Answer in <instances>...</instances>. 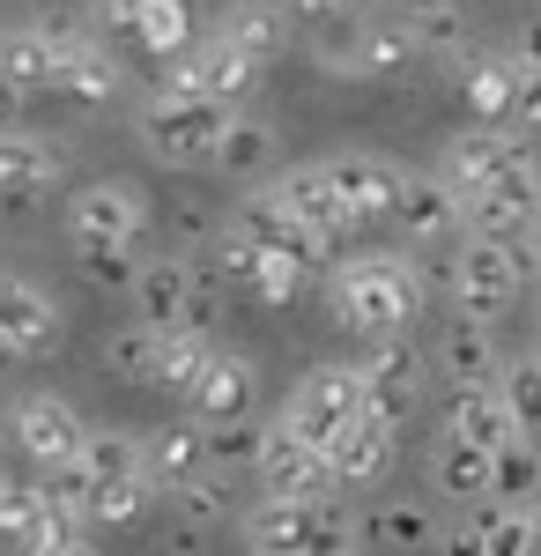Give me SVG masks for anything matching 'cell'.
Masks as SVG:
<instances>
[{"instance_id": "6da1fadb", "label": "cell", "mask_w": 541, "mask_h": 556, "mask_svg": "<svg viewBox=\"0 0 541 556\" xmlns=\"http://www.w3.org/2000/svg\"><path fill=\"white\" fill-rule=\"evenodd\" d=\"M423 312V282L401 253H364V260H341L327 282V319L349 327L356 342H393L408 334Z\"/></svg>"}, {"instance_id": "7a4b0ae2", "label": "cell", "mask_w": 541, "mask_h": 556, "mask_svg": "<svg viewBox=\"0 0 541 556\" xmlns=\"http://www.w3.org/2000/svg\"><path fill=\"white\" fill-rule=\"evenodd\" d=\"M364 519L341 497H260L246 513L252 556H349Z\"/></svg>"}, {"instance_id": "3957f363", "label": "cell", "mask_w": 541, "mask_h": 556, "mask_svg": "<svg viewBox=\"0 0 541 556\" xmlns=\"http://www.w3.org/2000/svg\"><path fill=\"white\" fill-rule=\"evenodd\" d=\"M223 127H230V112H223V104L156 89V97L141 104V127H134V134H141V149H149L156 164H171V172H209Z\"/></svg>"}, {"instance_id": "277c9868", "label": "cell", "mask_w": 541, "mask_h": 556, "mask_svg": "<svg viewBox=\"0 0 541 556\" xmlns=\"http://www.w3.org/2000/svg\"><path fill=\"white\" fill-rule=\"evenodd\" d=\"M438 178L453 193H482V186H512V178H541V141L512 127H460L438 156Z\"/></svg>"}, {"instance_id": "5b68a950", "label": "cell", "mask_w": 541, "mask_h": 556, "mask_svg": "<svg viewBox=\"0 0 541 556\" xmlns=\"http://www.w3.org/2000/svg\"><path fill=\"white\" fill-rule=\"evenodd\" d=\"M527 290V245H490V238H467L453 253V298H460V319H482L498 327L504 304H519Z\"/></svg>"}, {"instance_id": "8992f818", "label": "cell", "mask_w": 541, "mask_h": 556, "mask_svg": "<svg viewBox=\"0 0 541 556\" xmlns=\"http://www.w3.org/2000/svg\"><path fill=\"white\" fill-rule=\"evenodd\" d=\"M356 386H364V416L386 430H408L423 416V356L408 334L393 342H364V364H356Z\"/></svg>"}, {"instance_id": "52a82bcc", "label": "cell", "mask_w": 541, "mask_h": 556, "mask_svg": "<svg viewBox=\"0 0 541 556\" xmlns=\"http://www.w3.org/2000/svg\"><path fill=\"white\" fill-rule=\"evenodd\" d=\"M364 416V386H356V364H327V371H304V379L290 386V401H282V416L275 424L290 430V438H304V445H319L327 453L334 430H349Z\"/></svg>"}, {"instance_id": "ba28073f", "label": "cell", "mask_w": 541, "mask_h": 556, "mask_svg": "<svg viewBox=\"0 0 541 556\" xmlns=\"http://www.w3.org/2000/svg\"><path fill=\"white\" fill-rule=\"evenodd\" d=\"M267 83V67L260 60H246V52H230L223 38H209V45H186L178 60L164 67V89L171 97H209V104H246L252 89Z\"/></svg>"}, {"instance_id": "9c48e42d", "label": "cell", "mask_w": 541, "mask_h": 556, "mask_svg": "<svg viewBox=\"0 0 541 556\" xmlns=\"http://www.w3.org/2000/svg\"><path fill=\"white\" fill-rule=\"evenodd\" d=\"M319 172H327L334 201L349 208V223H386L393 201H401V186H408V164H393L386 149H341Z\"/></svg>"}, {"instance_id": "30bf717a", "label": "cell", "mask_w": 541, "mask_h": 556, "mask_svg": "<svg viewBox=\"0 0 541 556\" xmlns=\"http://www.w3.org/2000/svg\"><path fill=\"white\" fill-rule=\"evenodd\" d=\"M52 38V89H67L75 104H112L126 83V67L112 60V45H97L83 23H38Z\"/></svg>"}, {"instance_id": "8fae6325", "label": "cell", "mask_w": 541, "mask_h": 556, "mask_svg": "<svg viewBox=\"0 0 541 556\" xmlns=\"http://www.w3.org/2000/svg\"><path fill=\"white\" fill-rule=\"evenodd\" d=\"M141 230H149V201L126 178H97L67 201V238L75 245H141Z\"/></svg>"}, {"instance_id": "7c38bea8", "label": "cell", "mask_w": 541, "mask_h": 556, "mask_svg": "<svg viewBox=\"0 0 541 556\" xmlns=\"http://www.w3.org/2000/svg\"><path fill=\"white\" fill-rule=\"evenodd\" d=\"M83 430L89 424L75 416V401H60V393H15V401H8V438H15V445H23L45 475L75 460Z\"/></svg>"}, {"instance_id": "4fadbf2b", "label": "cell", "mask_w": 541, "mask_h": 556, "mask_svg": "<svg viewBox=\"0 0 541 556\" xmlns=\"http://www.w3.org/2000/svg\"><path fill=\"white\" fill-rule=\"evenodd\" d=\"M334 75H364V83H401L408 67H423L416 38H408V23L401 15H364L349 38L327 52Z\"/></svg>"}, {"instance_id": "5bb4252c", "label": "cell", "mask_w": 541, "mask_h": 556, "mask_svg": "<svg viewBox=\"0 0 541 556\" xmlns=\"http://www.w3.org/2000/svg\"><path fill=\"white\" fill-rule=\"evenodd\" d=\"M252 468H260V482H267V497H341L334 475H327V453L304 445V438H290L282 424H260Z\"/></svg>"}, {"instance_id": "9a60e30c", "label": "cell", "mask_w": 541, "mask_h": 556, "mask_svg": "<svg viewBox=\"0 0 541 556\" xmlns=\"http://www.w3.org/2000/svg\"><path fill=\"white\" fill-rule=\"evenodd\" d=\"M460 223H467V238H490V245L534 238L541 230V178H512V186L460 193Z\"/></svg>"}, {"instance_id": "2e32d148", "label": "cell", "mask_w": 541, "mask_h": 556, "mask_svg": "<svg viewBox=\"0 0 541 556\" xmlns=\"http://www.w3.org/2000/svg\"><path fill=\"white\" fill-rule=\"evenodd\" d=\"M252 393H260V364H252L246 349H215L209 371H201L193 393H186V416H193L201 430H209V424H246Z\"/></svg>"}, {"instance_id": "e0dca14e", "label": "cell", "mask_w": 541, "mask_h": 556, "mask_svg": "<svg viewBox=\"0 0 541 556\" xmlns=\"http://www.w3.org/2000/svg\"><path fill=\"white\" fill-rule=\"evenodd\" d=\"M267 193H275V201H282V215H290L297 230H312L327 253L349 238V230H356V223H349V208L334 201V186H327V172H319V164H290V172H275V186H267Z\"/></svg>"}, {"instance_id": "ac0fdd59", "label": "cell", "mask_w": 541, "mask_h": 556, "mask_svg": "<svg viewBox=\"0 0 541 556\" xmlns=\"http://www.w3.org/2000/svg\"><path fill=\"white\" fill-rule=\"evenodd\" d=\"M134 327H149V334H178L186 327V312H193V260H141V275H134Z\"/></svg>"}, {"instance_id": "d6986e66", "label": "cell", "mask_w": 541, "mask_h": 556, "mask_svg": "<svg viewBox=\"0 0 541 556\" xmlns=\"http://www.w3.org/2000/svg\"><path fill=\"white\" fill-rule=\"evenodd\" d=\"M230 230H238V238H246L252 253L297 260V267H304V275H312V267H319V260H327V245H319V238H312V230H297L290 215H282V201H275V193H267V186H260V193H246V201H238V215H230Z\"/></svg>"}, {"instance_id": "ffe728a7", "label": "cell", "mask_w": 541, "mask_h": 556, "mask_svg": "<svg viewBox=\"0 0 541 556\" xmlns=\"http://www.w3.org/2000/svg\"><path fill=\"white\" fill-rule=\"evenodd\" d=\"M445 438H453V445H475V453H490V460H498L504 445H519L527 430H519V416L504 408L498 386H453V401H445Z\"/></svg>"}, {"instance_id": "44dd1931", "label": "cell", "mask_w": 541, "mask_h": 556, "mask_svg": "<svg viewBox=\"0 0 541 556\" xmlns=\"http://www.w3.org/2000/svg\"><path fill=\"white\" fill-rule=\"evenodd\" d=\"M67 172L60 141H45L30 127H0V201H45Z\"/></svg>"}, {"instance_id": "7402d4cb", "label": "cell", "mask_w": 541, "mask_h": 556, "mask_svg": "<svg viewBox=\"0 0 541 556\" xmlns=\"http://www.w3.org/2000/svg\"><path fill=\"white\" fill-rule=\"evenodd\" d=\"M393 453H401V430H386V424H372V416H356L349 430H334V438H327V475H334V490L386 482V475H393Z\"/></svg>"}, {"instance_id": "603a6c76", "label": "cell", "mask_w": 541, "mask_h": 556, "mask_svg": "<svg viewBox=\"0 0 541 556\" xmlns=\"http://www.w3.org/2000/svg\"><path fill=\"white\" fill-rule=\"evenodd\" d=\"M0 342L15 356L60 349V304L45 298L38 282H23V275H0Z\"/></svg>"}, {"instance_id": "cb8c5ba5", "label": "cell", "mask_w": 541, "mask_h": 556, "mask_svg": "<svg viewBox=\"0 0 541 556\" xmlns=\"http://www.w3.org/2000/svg\"><path fill=\"white\" fill-rule=\"evenodd\" d=\"M193 475H209V430L193 424V416L141 438V482H149V490H178V482H193Z\"/></svg>"}, {"instance_id": "d4e9b609", "label": "cell", "mask_w": 541, "mask_h": 556, "mask_svg": "<svg viewBox=\"0 0 541 556\" xmlns=\"http://www.w3.org/2000/svg\"><path fill=\"white\" fill-rule=\"evenodd\" d=\"M215 38L267 67V60H282V45H290V15H282L275 0H230L223 23H215Z\"/></svg>"}, {"instance_id": "484cf974", "label": "cell", "mask_w": 541, "mask_h": 556, "mask_svg": "<svg viewBox=\"0 0 541 556\" xmlns=\"http://www.w3.org/2000/svg\"><path fill=\"white\" fill-rule=\"evenodd\" d=\"M498 342H490V327L482 319H453V327H438V371L453 386H498Z\"/></svg>"}, {"instance_id": "4316f807", "label": "cell", "mask_w": 541, "mask_h": 556, "mask_svg": "<svg viewBox=\"0 0 541 556\" xmlns=\"http://www.w3.org/2000/svg\"><path fill=\"white\" fill-rule=\"evenodd\" d=\"M512 89H519L512 52H475L467 75H460V97H467L475 127H512Z\"/></svg>"}, {"instance_id": "83f0119b", "label": "cell", "mask_w": 541, "mask_h": 556, "mask_svg": "<svg viewBox=\"0 0 541 556\" xmlns=\"http://www.w3.org/2000/svg\"><path fill=\"white\" fill-rule=\"evenodd\" d=\"M393 223L408 238H445V230H460V193L438 172H408L401 201H393Z\"/></svg>"}, {"instance_id": "f1b7e54d", "label": "cell", "mask_w": 541, "mask_h": 556, "mask_svg": "<svg viewBox=\"0 0 541 556\" xmlns=\"http://www.w3.org/2000/svg\"><path fill=\"white\" fill-rule=\"evenodd\" d=\"M275 149H282V134L267 127V119H252V112H230V127H223V141H215V156H209V172L260 178L267 164H275Z\"/></svg>"}, {"instance_id": "f546056e", "label": "cell", "mask_w": 541, "mask_h": 556, "mask_svg": "<svg viewBox=\"0 0 541 556\" xmlns=\"http://www.w3.org/2000/svg\"><path fill=\"white\" fill-rule=\"evenodd\" d=\"M401 23H408L416 52H430V60H467V38H475V23H467V8H460V0H416Z\"/></svg>"}, {"instance_id": "4dcf8cb0", "label": "cell", "mask_w": 541, "mask_h": 556, "mask_svg": "<svg viewBox=\"0 0 541 556\" xmlns=\"http://www.w3.org/2000/svg\"><path fill=\"white\" fill-rule=\"evenodd\" d=\"M0 75L23 89H52V38L38 23H0Z\"/></svg>"}, {"instance_id": "1f68e13d", "label": "cell", "mask_w": 541, "mask_h": 556, "mask_svg": "<svg viewBox=\"0 0 541 556\" xmlns=\"http://www.w3.org/2000/svg\"><path fill=\"white\" fill-rule=\"evenodd\" d=\"M67 468L83 475L89 490L97 482H126V475H141V438H126V430H83V445H75Z\"/></svg>"}, {"instance_id": "d6a6232c", "label": "cell", "mask_w": 541, "mask_h": 556, "mask_svg": "<svg viewBox=\"0 0 541 556\" xmlns=\"http://www.w3.org/2000/svg\"><path fill=\"white\" fill-rule=\"evenodd\" d=\"M126 38L141 52H156V60H178L193 45V8L186 0H134V30Z\"/></svg>"}, {"instance_id": "836d02e7", "label": "cell", "mask_w": 541, "mask_h": 556, "mask_svg": "<svg viewBox=\"0 0 541 556\" xmlns=\"http://www.w3.org/2000/svg\"><path fill=\"white\" fill-rule=\"evenodd\" d=\"M209 356H215V334H193V327H178V334H156V379H149V386L193 393V379L209 371Z\"/></svg>"}, {"instance_id": "e575fe53", "label": "cell", "mask_w": 541, "mask_h": 556, "mask_svg": "<svg viewBox=\"0 0 541 556\" xmlns=\"http://www.w3.org/2000/svg\"><path fill=\"white\" fill-rule=\"evenodd\" d=\"M438 482H445V497H460V505H482L490 497V453L438 438Z\"/></svg>"}, {"instance_id": "d590c367", "label": "cell", "mask_w": 541, "mask_h": 556, "mask_svg": "<svg viewBox=\"0 0 541 556\" xmlns=\"http://www.w3.org/2000/svg\"><path fill=\"white\" fill-rule=\"evenodd\" d=\"M171 505H178V519L201 534V527H215V519H230V475H193V482H178L171 490Z\"/></svg>"}, {"instance_id": "8d00e7d4", "label": "cell", "mask_w": 541, "mask_h": 556, "mask_svg": "<svg viewBox=\"0 0 541 556\" xmlns=\"http://www.w3.org/2000/svg\"><path fill=\"white\" fill-rule=\"evenodd\" d=\"M498 393H504V408L519 416V430L534 438V424H541V364L534 356H504L498 364Z\"/></svg>"}, {"instance_id": "74e56055", "label": "cell", "mask_w": 541, "mask_h": 556, "mask_svg": "<svg viewBox=\"0 0 541 556\" xmlns=\"http://www.w3.org/2000/svg\"><path fill=\"white\" fill-rule=\"evenodd\" d=\"M104 371H112V379L149 386V379H156V334H149V327H119V334L104 342Z\"/></svg>"}, {"instance_id": "f35d334b", "label": "cell", "mask_w": 541, "mask_h": 556, "mask_svg": "<svg viewBox=\"0 0 541 556\" xmlns=\"http://www.w3.org/2000/svg\"><path fill=\"white\" fill-rule=\"evenodd\" d=\"M38 519H45V490H38V482L0 475V542H30Z\"/></svg>"}, {"instance_id": "ab89813d", "label": "cell", "mask_w": 541, "mask_h": 556, "mask_svg": "<svg viewBox=\"0 0 541 556\" xmlns=\"http://www.w3.org/2000/svg\"><path fill=\"white\" fill-rule=\"evenodd\" d=\"M141 513H149V482H141V475L89 490V527H126V519H141Z\"/></svg>"}, {"instance_id": "60d3db41", "label": "cell", "mask_w": 541, "mask_h": 556, "mask_svg": "<svg viewBox=\"0 0 541 556\" xmlns=\"http://www.w3.org/2000/svg\"><path fill=\"white\" fill-rule=\"evenodd\" d=\"M527 490H541V453H534V438L504 445L498 460H490V497H527Z\"/></svg>"}, {"instance_id": "b9f144b4", "label": "cell", "mask_w": 541, "mask_h": 556, "mask_svg": "<svg viewBox=\"0 0 541 556\" xmlns=\"http://www.w3.org/2000/svg\"><path fill=\"white\" fill-rule=\"evenodd\" d=\"M304 282H312V275H304L297 260H275V253H260V267L246 275V290L260 304H297V298H304Z\"/></svg>"}, {"instance_id": "7bdbcfd3", "label": "cell", "mask_w": 541, "mask_h": 556, "mask_svg": "<svg viewBox=\"0 0 541 556\" xmlns=\"http://www.w3.org/2000/svg\"><path fill=\"white\" fill-rule=\"evenodd\" d=\"M75 253H83V275L97 290H134V275H141L134 245H75Z\"/></svg>"}, {"instance_id": "ee69618b", "label": "cell", "mask_w": 541, "mask_h": 556, "mask_svg": "<svg viewBox=\"0 0 541 556\" xmlns=\"http://www.w3.org/2000/svg\"><path fill=\"white\" fill-rule=\"evenodd\" d=\"M438 527H430V513L423 505H378L372 513V542H393V549H423Z\"/></svg>"}, {"instance_id": "f6af8a7d", "label": "cell", "mask_w": 541, "mask_h": 556, "mask_svg": "<svg viewBox=\"0 0 541 556\" xmlns=\"http://www.w3.org/2000/svg\"><path fill=\"white\" fill-rule=\"evenodd\" d=\"M252 453H260V424H209V468L215 475H230V468H246Z\"/></svg>"}, {"instance_id": "bcb514c9", "label": "cell", "mask_w": 541, "mask_h": 556, "mask_svg": "<svg viewBox=\"0 0 541 556\" xmlns=\"http://www.w3.org/2000/svg\"><path fill=\"white\" fill-rule=\"evenodd\" d=\"M482 556H527V505L482 513Z\"/></svg>"}, {"instance_id": "7dc6e473", "label": "cell", "mask_w": 541, "mask_h": 556, "mask_svg": "<svg viewBox=\"0 0 541 556\" xmlns=\"http://www.w3.org/2000/svg\"><path fill=\"white\" fill-rule=\"evenodd\" d=\"M430 549H438V556H482V513L438 527V534H430Z\"/></svg>"}, {"instance_id": "c3c4849f", "label": "cell", "mask_w": 541, "mask_h": 556, "mask_svg": "<svg viewBox=\"0 0 541 556\" xmlns=\"http://www.w3.org/2000/svg\"><path fill=\"white\" fill-rule=\"evenodd\" d=\"M512 134L541 141V75H519V89H512Z\"/></svg>"}, {"instance_id": "681fc988", "label": "cell", "mask_w": 541, "mask_h": 556, "mask_svg": "<svg viewBox=\"0 0 541 556\" xmlns=\"http://www.w3.org/2000/svg\"><path fill=\"white\" fill-rule=\"evenodd\" d=\"M215 267H223L230 282H246L252 267H260V253H252V245L238 238V230H223V238H215Z\"/></svg>"}, {"instance_id": "f907efd6", "label": "cell", "mask_w": 541, "mask_h": 556, "mask_svg": "<svg viewBox=\"0 0 541 556\" xmlns=\"http://www.w3.org/2000/svg\"><path fill=\"white\" fill-rule=\"evenodd\" d=\"M512 67H519V75H541V15L519 23V38H512Z\"/></svg>"}, {"instance_id": "816d5d0a", "label": "cell", "mask_w": 541, "mask_h": 556, "mask_svg": "<svg viewBox=\"0 0 541 556\" xmlns=\"http://www.w3.org/2000/svg\"><path fill=\"white\" fill-rule=\"evenodd\" d=\"M282 8H297L304 23H349V15H356L364 0H282Z\"/></svg>"}, {"instance_id": "f5cc1de1", "label": "cell", "mask_w": 541, "mask_h": 556, "mask_svg": "<svg viewBox=\"0 0 541 556\" xmlns=\"http://www.w3.org/2000/svg\"><path fill=\"white\" fill-rule=\"evenodd\" d=\"M23 104H30V97H23V89L0 75V127H23Z\"/></svg>"}, {"instance_id": "db71d44e", "label": "cell", "mask_w": 541, "mask_h": 556, "mask_svg": "<svg viewBox=\"0 0 541 556\" xmlns=\"http://www.w3.org/2000/svg\"><path fill=\"white\" fill-rule=\"evenodd\" d=\"M527 556H541V505H527Z\"/></svg>"}, {"instance_id": "11a10c76", "label": "cell", "mask_w": 541, "mask_h": 556, "mask_svg": "<svg viewBox=\"0 0 541 556\" xmlns=\"http://www.w3.org/2000/svg\"><path fill=\"white\" fill-rule=\"evenodd\" d=\"M52 556H97V549H89V542H67V549H52Z\"/></svg>"}, {"instance_id": "9f6ffc18", "label": "cell", "mask_w": 541, "mask_h": 556, "mask_svg": "<svg viewBox=\"0 0 541 556\" xmlns=\"http://www.w3.org/2000/svg\"><path fill=\"white\" fill-rule=\"evenodd\" d=\"M527 282H541V253H527Z\"/></svg>"}, {"instance_id": "6f0895ef", "label": "cell", "mask_w": 541, "mask_h": 556, "mask_svg": "<svg viewBox=\"0 0 541 556\" xmlns=\"http://www.w3.org/2000/svg\"><path fill=\"white\" fill-rule=\"evenodd\" d=\"M8 364H23V356H15V349H8V342H0V371H8Z\"/></svg>"}, {"instance_id": "680465c9", "label": "cell", "mask_w": 541, "mask_h": 556, "mask_svg": "<svg viewBox=\"0 0 541 556\" xmlns=\"http://www.w3.org/2000/svg\"><path fill=\"white\" fill-rule=\"evenodd\" d=\"M527 356H534V364H541V342H534V349H527Z\"/></svg>"}, {"instance_id": "91938a15", "label": "cell", "mask_w": 541, "mask_h": 556, "mask_svg": "<svg viewBox=\"0 0 541 556\" xmlns=\"http://www.w3.org/2000/svg\"><path fill=\"white\" fill-rule=\"evenodd\" d=\"M349 556H356V549H349Z\"/></svg>"}]
</instances>
